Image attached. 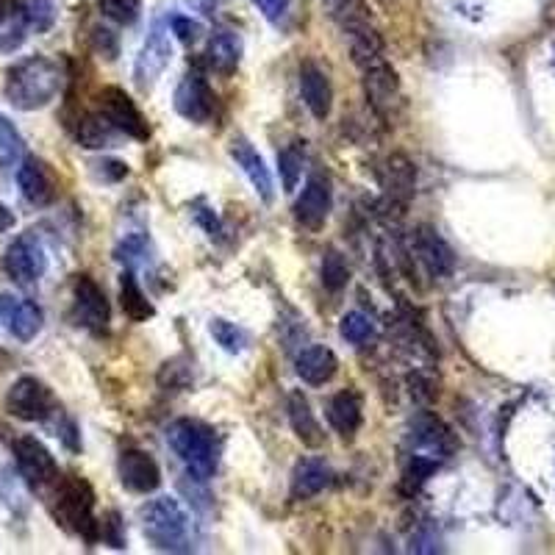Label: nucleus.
Wrapping results in <instances>:
<instances>
[{
  "mask_svg": "<svg viewBox=\"0 0 555 555\" xmlns=\"http://www.w3.org/2000/svg\"><path fill=\"white\" fill-rule=\"evenodd\" d=\"M62 89V70L53 59L45 56H31L25 62L14 64L6 73V100L14 109L37 111L45 109L50 100L59 95Z\"/></svg>",
  "mask_w": 555,
  "mask_h": 555,
  "instance_id": "f257e3e1",
  "label": "nucleus"
},
{
  "mask_svg": "<svg viewBox=\"0 0 555 555\" xmlns=\"http://www.w3.org/2000/svg\"><path fill=\"white\" fill-rule=\"evenodd\" d=\"M167 444L195 481H209L220 467L222 442L214 428L198 420H175L167 428Z\"/></svg>",
  "mask_w": 555,
  "mask_h": 555,
  "instance_id": "f03ea898",
  "label": "nucleus"
},
{
  "mask_svg": "<svg viewBox=\"0 0 555 555\" xmlns=\"http://www.w3.org/2000/svg\"><path fill=\"white\" fill-rule=\"evenodd\" d=\"M142 528L153 547L167 550V553H184L189 550V528L192 522L186 517L178 500L173 497H159L142 508Z\"/></svg>",
  "mask_w": 555,
  "mask_h": 555,
  "instance_id": "7ed1b4c3",
  "label": "nucleus"
},
{
  "mask_svg": "<svg viewBox=\"0 0 555 555\" xmlns=\"http://www.w3.org/2000/svg\"><path fill=\"white\" fill-rule=\"evenodd\" d=\"M56 514L70 531L81 533L87 542L98 539L100 525L95 522V492L84 478L67 475L56 489Z\"/></svg>",
  "mask_w": 555,
  "mask_h": 555,
  "instance_id": "20e7f679",
  "label": "nucleus"
},
{
  "mask_svg": "<svg viewBox=\"0 0 555 555\" xmlns=\"http://www.w3.org/2000/svg\"><path fill=\"white\" fill-rule=\"evenodd\" d=\"M6 411L23 422H45L56 411V400L45 383L25 375L12 383L6 395Z\"/></svg>",
  "mask_w": 555,
  "mask_h": 555,
  "instance_id": "39448f33",
  "label": "nucleus"
},
{
  "mask_svg": "<svg viewBox=\"0 0 555 555\" xmlns=\"http://www.w3.org/2000/svg\"><path fill=\"white\" fill-rule=\"evenodd\" d=\"M3 270L12 278L14 284L31 286L37 284L39 278L48 270V256L39 245L37 236L23 234L14 239L12 245L6 247V256H3Z\"/></svg>",
  "mask_w": 555,
  "mask_h": 555,
  "instance_id": "423d86ee",
  "label": "nucleus"
},
{
  "mask_svg": "<svg viewBox=\"0 0 555 555\" xmlns=\"http://www.w3.org/2000/svg\"><path fill=\"white\" fill-rule=\"evenodd\" d=\"M98 106L100 114H103L120 134L131 136L136 142H148V120L142 117V111L136 109V103L131 100V95H128L125 89L103 87V92L98 95Z\"/></svg>",
  "mask_w": 555,
  "mask_h": 555,
  "instance_id": "0eeeda50",
  "label": "nucleus"
},
{
  "mask_svg": "<svg viewBox=\"0 0 555 555\" xmlns=\"http://www.w3.org/2000/svg\"><path fill=\"white\" fill-rule=\"evenodd\" d=\"M12 450L17 469H20V475H23L28 486L42 489L48 483L59 481L56 458H53V453H50L45 444L39 442L37 436H20V439H14Z\"/></svg>",
  "mask_w": 555,
  "mask_h": 555,
  "instance_id": "6e6552de",
  "label": "nucleus"
},
{
  "mask_svg": "<svg viewBox=\"0 0 555 555\" xmlns=\"http://www.w3.org/2000/svg\"><path fill=\"white\" fill-rule=\"evenodd\" d=\"M73 314L78 325H84L87 331L92 333H106L109 331V320H111V309L109 300H106V292L95 284V278L89 275H78L73 284Z\"/></svg>",
  "mask_w": 555,
  "mask_h": 555,
  "instance_id": "1a4fd4ad",
  "label": "nucleus"
},
{
  "mask_svg": "<svg viewBox=\"0 0 555 555\" xmlns=\"http://www.w3.org/2000/svg\"><path fill=\"white\" fill-rule=\"evenodd\" d=\"M170 59H173L170 28H167L164 23H156L153 25V31L148 34L145 48H142V53H139V59H136V67H134L136 84H139L142 89L153 87V84H156V78L167 70Z\"/></svg>",
  "mask_w": 555,
  "mask_h": 555,
  "instance_id": "9d476101",
  "label": "nucleus"
},
{
  "mask_svg": "<svg viewBox=\"0 0 555 555\" xmlns=\"http://www.w3.org/2000/svg\"><path fill=\"white\" fill-rule=\"evenodd\" d=\"M117 472H120V481H123L125 489L134 494H150L161 486V469L156 464V458L145 450H136V447L120 453Z\"/></svg>",
  "mask_w": 555,
  "mask_h": 555,
  "instance_id": "9b49d317",
  "label": "nucleus"
},
{
  "mask_svg": "<svg viewBox=\"0 0 555 555\" xmlns=\"http://www.w3.org/2000/svg\"><path fill=\"white\" fill-rule=\"evenodd\" d=\"M214 92L200 73H189L175 89V111L189 123H209L214 114Z\"/></svg>",
  "mask_w": 555,
  "mask_h": 555,
  "instance_id": "f8f14e48",
  "label": "nucleus"
},
{
  "mask_svg": "<svg viewBox=\"0 0 555 555\" xmlns=\"http://www.w3.org/2000/svg\"><path fill=\"white\" fill-rule=\"evenodd\" d=\"M17 186L23 192V198L31 206H50L56 195H59V184L56 175L48 164L37 156H25L20 170H17Z\"/></svg>",
  "mask_w": 555,
  "mask_h": 555,
  "instance_id": "ddd939ff",
  "label": "nucleus"
},
{
  "mask_svg": "<svg viewBox=\"0 0 555 555\" xmlns=\"http://www.w3.org/2000/svg\"><path fill=\"white\" fill-rule=\"evenodd\" d=\"M0 322L6 325V331L12 333L20 342H31L42 331V309L34 300L14 295H0Z\"/></svg>",
  "mask_w": 555,
  "mask_h": 555,
  "instance_id": "4468645a",
  "label": "nucleus"
},
{
  "mask_svg": "<svg viewBox=\"0 0 555 555\" xmlns=\"http://www.w3.org/2000/svg\"><path fill=\"white\" fill-rule=\"evenodd\" d=\"M328 214H331V181L320 173L311 175L295 203L297 222L309 231H320Z\"/></svg>",
  "mask_w": 555,
  "mask_h": 555,
  "instance_id": "2eb2a0df",
  "label": "nucleus"
},
{
  "mask_svg": "<svg viewBox=\"0 0 555 555\" xmlns=\"http://www.w3.org/2000/svg\"><path fill=\"white\" fill-rule=\"evenodd\" d=\"M414 250H417V259L422 261V267L431 272L433 278H447L456 270V256H453V247L444 242L442 236L436 234L433 228L422 225L414 234Z\"/></svg>",
  "mask_w": 555,
  "mask_h": 555,
  "instance_id": "dca6fc26",
  "label": "nucleus"
},
{
  "mask_svg": "<svg viewBox=\"0 0 555 555\" xmlns=\"http://www.w3.org/2000/svg\"><path fill=\"white\" fill-rule=\"evenodd\" d=\"M231 159L236 161V167H242V173L247 175V181L253 184L256 189V195H259L264 203H270L272 200V175L267 170V164L261 159L256 148L247 142L245 136H236L234 142H231Z\"/></svg>",
  "mask_w": 555,
  "mask_h": 555,
  "instance_id": "f3484780",
  "label": "nucleus"
},
{
  "mask_svg": "<svg viewBox=\"0 0 555 555\" xmlns=\"http://www.w3.org/2000/svg\"><path fill=\"white\" fill-rule=\"evenodd\" d=\"M300 92L309 111L317 120H328L333 109V89L325 70H320L314 62H306L300 67Z\"/></svg>",
  "mask_w": 555,
  "mask_h": 555,
  "instance_id": "a211bd4d",
  "label": "nucleus"
},
{
  "mask_svg": "<svg viewBox=\"0 0 555 555\" xmlns=\"http://www.w3.org/2000/svg\"><path fill=\"white\" fill-rule=\"evenodd\" d=\"M411 439L420 456H447L453 450V433L442 420H436L433 414H422L411 425Z\"/></svg>",
  "mask_w": 555,
  "mask_h": 555,
  "instance_id": "6ab92c4d",
  "label": "nucleus"
},
{
  "mask_svg": "<svg viewBox=\"0 0 555 555\" xmlns=\"http://www.w3.org/2000/svg\"><path fill=\"white\" fill-rule=\"evenodd\" d=\"M295 370L309 386H322L328 383L339 370V361L333 356V350L322 345H311L306 350H300L295 358Z\"/></svg>",
  "mask_w": 555,
  "mask_h": 555,
  "instance_id": "aec40b11",
  "label": "nucleus"
},
{
  "mask_svg": "<svg viewBox=\"0 0 555 555\" xmlns=\"http://www.w3.org/2000/svg\"><path fill=\"white\" fill-rule=\"evenodd\" d=\"M331 483V467L320 458L297 461L292 472V500H311Z\"/></svg>",
  "mask_w": 555,
  "mask_h": 555,
  "instance_id": "412c9836",
  "label": "nucleus"
},
{
  "mask_svg": "<svg viewBox=\"0 0 555 555\" xmlns=\"http://www.w3.org/2000/svg\"><path fill=\"white\" fill-rule=\"evenodd\" d=\"M364 420V406L356 392H339L328 406V422L342 439H353Z\"/></svg>",
  "mask_w": 555,
  "mask_h": 555,
  "instance_id": "4be33fe9",
  "label": "nucleus"
},
{
  "mask_svg": "<svg viewBox=\"0 0 555 555\" xmlns=\"http://www.w3.org/2000/svg\"><path fill=\"white\" fill-rule=\"evenodd\" d=\"M289 422H292V431L297 433V439L306 444V447H322L325 444V433H322V425L314 417L309 400L303 392H292L289 395Z\"/></svg>",
  "mask_w": 555,
  "mask_h": 555,
  "instance_id": "5701e85b",
  "label": "nucleus"
},
{
  "mask_svg": "<svg viewBox=\"0 0 555 555\" xmlns=\"http://www.w3.org/2000/svg\"><path fill=\"white\" fill-rule=\"evenodd\" d=\"M206 62L214 73L234 75L239 62H242V39L236 37L234 31H217L209 39L206 48Z\"/></svg>",
  "mask_w": 555,
  "mask_h": 555,
  "instance_id": "b1692460",
  "label": "nucleus"
},
{
  "mask_svg": "<svg viewBox=\"0 0 555 555\" xmlns=\"http://www.w3.org/2000/svg\"><path fill=\"white\" fill-rule=\"evenodd\" d=\"M364 89H367V98H370L372 106L378 111H386L395 100L400 81H397V73L389 64L378 62L364 70Z\"/></svg>",
  "mask_w": 555,
  "mask_h": 555,
  "instance_id": "393cba45",
  "label": "nucleus"
},
{
  "mask_svg": "<svg viewBox=\"0 0 555 555\" xmlns=\"http://www.w3.org/2000/svg\"><path fill=\"white\" fill-rule=\"evenodd\" d=\"M73 134L81 148L100 150V148H111V145H117L120 131H117V128H114L103 114H84V117H78Z\"/></svg>",
  "mask_w": 555,
  "mask_h": 555,
  "instance_id": "a878e982",
  "label": "nucleus"
},
{
  "mask_svg": "<svg viewBox=\"0 0 555 555\" xmlns=\"http://www.w3.org/2000/svg\"><path fill=\"white\" fill-rule=\"evenodd\" d=\"M414 184H417V170L406 156H389L386 170H383V189L392 195V200H403L406 203L414 195Z\"/></svg>",
  "mask_w": 555,
  "mask_h": 555,
  "instance_id": "bb28decb",
  "label": "nucleus"
},
{
  "mask_svg": "<svg viewBox=\"0 0 555 555\" xmlns=\"http://www.w3.org/2000/svg\"><path fill=\"white\" fill-rule=\"evenodd\" d=\"M31 34V28L23 20V14L17 12V6L0 9V53H14L23 48V42Z\"/></svg>",
  "mask_w": 555,
  "mask_h": 555,
  "instance_id": "cd10ccee",
  "label": "nucleus"
},
{
  "mask_svg": "<svg viewBox=\"0 0 555 555\" xmlns=\"http://www.w3.org/2000/svg\"><path fill=\"white\" fill-rule=\"evenodd\" d=\"M120 306H123L128 320L145 322L153 317V306H150V300L145 297V292L139 289V284H136L131 272L123 275V284H120Z\"/></svg>",
  "mask_w": 555,
  "mask_h": 555,
  "instance_id": "c85d7f7f",
  "label": "nucleus"
},
{
  "mask_svg": "<svg viewBox=\"0 0 555 555\" xmlns=\"http://www.w3.org/2000/svg\"><path fill=\"white\" fill-rule=\"evenodd\" d=\"M17 12L23 14V20L34 34H45L50 25L56 23V6L53 0H14Z\"/></svg>",
  "mask_w": 555,
  "mask_h": 555,
  "instance_id": "c756f323",
  "label": "nucleus"
},
{
  "mask_svg": "<svg viewBox=\"0 0 555 555\" xmlns=\"http://www.w3.org/2000/svg\"><path fill=\"white\" fill-rule=\"evenodd\" d=\"M25 142L20 131L14 128V123L9 117L0 114V173L3 170H12L17 161L23 159Z\"/></svg>",
  "mask_w": 555,
  "mask_h": 555,
  "instance_id": "7c9ffc66",
  "label": "nucleus"
},
{
  "mask_svg": "<svg viewBox=\"0 0 555 555\" xmlns=\"http://www.w3.org/2000/svg\"><path fill=\"white\" fill-rule=\"evenodd\" d=\"M436 458L431 456H420V453H414L411 461H408V467L403 469V481H400V489L406 494H417L422 489V483L431 478L433 472H436Z\"/></svg>",
  "mask_w": 555,
  "mask_h": 555,
  "instance_id": "2f4dec72",
  "label": "nucleus"
},
{
  "mask_svg": "<svg viewBox=\"0 0 555 555\" xmlns=\"http://www.w3.org/2000/svg\"><path fill=\"white\" fill-rule=\"evenodd\" d=\"M322 286L328 289V292H342L350 281V270H347V261L345 256L339 253V250H328L325 253V259H322Z\"/></svg>",
  "mask_w": 555,
  "mask_h": 555,
  "instance_id": "473e14b6",
  "label": "nucleus"
},
{
  "mask_svg": "<svg viewBox=\"0 0 555 555\" xmlns=\"http://www.w3.org/2000/svg\"><path fill=\"white\" fill-rule=\"evenodd\" d=\"M303 161H306V156H303L300 142L281 150V156H278V170H281V181H284L286 192H295L297 189V181H300V175H303Z\"/></svg>",
  "mask_w": 555,
  "mask_h": 555,
  "instance_id": "72a5a7b5",
  "label": "nucleus"
},
{
  "mask_svg": "<svg viewBox=\"0 0 555 555\" xmlns=\"http://www.w3.org/2000/svg\"><path fill=\"white\" fill-rule=\"evenodd\" d=\"M339 333L345 336L350 345H364V342H370L372 336H375V325L367 314H361V311H350L342 317V325H339Z\"/></svg>",
  "mask_w": 555,
  "mask_h": 555,
  "instance_id": "f704fd0d",
  "label": "nucleus"
},
{
  "mask_svg": "<svg viewBox=\"0 0 555 555\" xmlns=\"http://www.w3.org/2000/svg\"><path fill=\"white\" fill-rule=\"evenodd\" d=\"M211 336H214V342L222 347V350H228V353H242L247 345V333L234 325V322L228 320H214L211 322Z\"/></svg>",
  "mask_w": 555,
  "mask_h": 555,
  "instance_id": "c9c22d12",
  "label": "nucleus"
},
{
  "mask_svg": "<svg viewBox=\"0 0 555 555\" xmlns=\"http://www.w3.org/2000/svg\"><path fill=\"white\" fill-rule=\"evenodd\" d=\"M98 6L103 17H109L120 25L136 23L139 12H142V0H98Z\"/></svg>",
  "mask_w": 555,
  "mask_h": 555,
  "instance_id": "e433bc0d",
  "label": "nucleus"
},
{
  "mask_svg": "<svg viewBox=\"0 0 555 555\" xmlns=\"http://www.w3.org/2000/svg\"><path fill=\"white\" fill-rule=\"evenodd\" d=\"M92 48H95V53L98 56H103V59H117V53H120V39H117V34L111 31V28H106V25H98V28H92Z\"/></svg>",
  "mask_w": 555,
  "mask_h": 555,
  "instance_id": "4c0bfd02",
  "label": "nucleus"
},
{
  "mask_svg": "<svg viewBox=\"0 0 555 555\" xmlns=\"http://www.w3.org/2000/svg\"><path fill=\"white\" fill-rule=\"evenodd\" d=\"M336 12L342 17V23H361V20H370V9L364 0H333Z\"/></svg>",
  "mask_w": 555,
  "mask_h": 555,
  "instance_id": "58836bf2",
  "label": "nucleus"
},
{
  "mask_svg": "<svg viewBox=\"0 0 555 555\" xmlns=\"http://www.w3.org/2000/svg\"><path fill=\"white\" fill-rule=\"evenodd\" d=\"M259 6V12L270 20V23L281 25V20L289 12V0H253Z\"/></svg>",
  "mask_w": 555,
  "mask_h": 555,
  "instance_id": "ea45409f",
  "label": "nucleus"
},
{
  "mask_svg": "<svg viewBox=\"0 0 555 555\" xmlns=\"http://www.w3.org/2000/svg\"><path fill=\"white\" fill-rule=\"evenodd\" d=\"M173 34L184 45H192L195 39H198L200 34V25L195 23V20H189V17H173Z\"/></svg>",
  "mask_w": 555,
  "mask_h": 555,
  "instance_id": "a19ab883",
  "label": "nucleus"
},
{
  "mask_svg": "<svg viewBox=\"0 0 555 555\" xmlns=\"http://www.w3.org/2000/svg\"><path fill=\"white\" fill-rule=\"evenodd\" d=\"M103 525H109L111 531H117V528H120V519H117V514H109V522H103ZM103 539H106L111 547H125L123 536H117V533H106Z\"/></svg>",
  "mask_w": 555,
  "mask_h": 555,
  "instance_id": "79ce46f5",
  "label": "nucleus"
},
{
  "mask_svg": "<svg viewBox=\"0 0 555 555\" xmlns=\"http://www.w3.org/2000/svg\"><path fill=\"white\" fill-rule=\"evenodd\" d=\"M12 225H14V214L6 209L3 203H0V234H6V231H9Z\"/></svg>",
  "mask_w": 555,
  "mask_h": 555,
  "instance_id": "37998d69",
  "label": "nucleus"
}]
</instances>
